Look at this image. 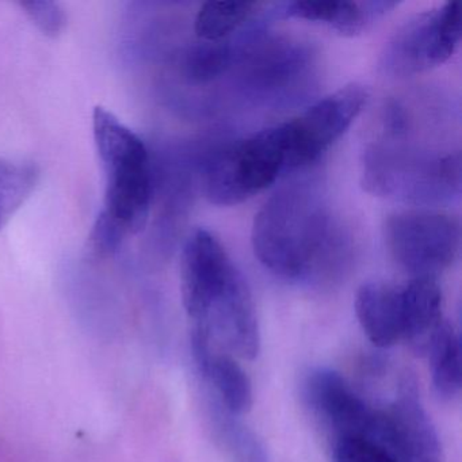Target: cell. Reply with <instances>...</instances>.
<instances>
[{
    "instance_id": "obj_1",
    "label": "cell",
    "mask_w": 462,
    "mask_h": 462,
    "mask_svg": "<svg viewBox=\"0 0 462 462\" xmlns=\"http://www.w3.org/2000/svg\"><path fill=\"white\" fill-rule=\"evenodd\" d=\"M253 245L266 269L291 281L328 274L343 251L320 194L308 185L288 186L267 199L254 220Z\"/></svg>"
},
{
    "instance_id": "obj_2",
    "label": "cell",
    "mask_w": 462,
    "mask_h": 462,
    "mask_svg": "<svg viewBox=\"0 0 462 462\" xmlns=\"http://www.w3.org/2000/svg\"><path fill=\"white\" fill-rule=\"evenodd\" d=\"M93 134L105 175L104 208L98 217L126 239L143 231L150 217L153 196L150 152L144 142L105 107L94 109Z\"/></svg>"
},
{
    "instance_id": "obj_3",
    "label": "cell",
    "mask_w": 462,
    "mask_h": 462,
    "mask_svg": "<svg viewBox=\"0 0 462 462\" xmlns=\"http://www.w3.org/2000/svg\"><path fill=\"white\" fill-rule=\"evenodd\" d=\"M362 183L369 193L415 204L450 201L461 193V153L374 144L365 152Z\"/></svg>"
},
{
    "instance_id": "obj_4",
    "label": "cell",
    "mask_w": 462,
    "mask_h": 462,
    "mask_svg": "<svg viewBox=\"0 0 462 462\" xmlns=\"http://www.w3.org/2000/svg\"><path fill=\"white\" fill-rule=\"evenodd\" d=\"M288 171L282 128L277 125L215 153L205 163L202 183L212 204L234 207L266 190Z\"/></svg>"
},
{
    "instance_id": "obj_5",
    "label": "cell",
    "mask_w": 462,
    "mask_h": 462,
    "mask_svg": "<svg viewBox=\"0 0 462 462\" xmlns=\"http://www.w3.org/2000/svg\"><path fill=\"white\" fill-rule=\"evenodd\" d=\"M389 254L412 278H434L456 261L461 243L459 223L435 210H402L385 223Z\"/></svg>"
},
{
    "instance_id": "obj_6",
    "label": "cell",
    "mask_w": 462,
    "mask_h": 462,
    "mask_svg": "<svg viewBox=\"0 0 462 462\" xmlns=\"http://www.w3.org/2000/svg\"><path fill=\"white\" fill-rule=\"evenodd\" d=\"M461 40L458 4H446L411 18L386 44L380 69L388 77L421 74L446 63Z\"/></svg>"
},
{
    "instance_id": "obj_7",
    "label": "cell",
    "mask_w": 462,
    "mask_h": 462,
    "mask_svg": "<svg viewBox=\"0 0 462 462\" xmlns=\"http://www.w3.org/2000/svg\"><path fill=\"white\" fill-rule=\"evenodd\" d=\"M367 101L362 86L351 85L310 106L289 123L281 124L289 170L318 161L358 117Z\"/></svg>"
},
{
    "instance_id": "obj_8",
    "label": "cell",
    "mask_w": 462,
    "mask_h": 462,
    "mask_svg": "<svg viewBox=\"0 0 462 462\" xmlns=\"http://www.w3.org/2000/svg\"><path fill=\"white\" fill-rule=\"evenodd\" d=\"M302 397L334 438L359 435L383 443L385 413L370 407L340 373L326 366L308 370L302 380Z\"/></svg>"
},
{
    "instance_id": "obj_9",
    "label": "cell",
    "mask_w": 462,
    "mask_h": 462,
    "mask_svg": "<svg viewBox=\"0 0 462 462\" xmlns=\"http://www.w3.org/2000/svg\"><path fill=\"white\" fill-rule=\"evenodd\" d=\"M239 270L221 243L205 229L186 239L180 256L183 304L191 320H201L212 300Z\"/></svg>"
},
{
    "instance_id": "obj_10",
    "label": "cell",
    "mask_w": 462,
    "mask_h": 462,
    "mask_svg": "<svg viewBox=\"0 0 462 462\" xmlns=\"http://www.w3.org/2000/svg\"><path fill=\"white\" fill-rule=\"evenodd\" d=\"M194 326L209 329L216 342L237 358L253 361L261 351V329L250 288L237 272L226 288L213 299L201 320Z\"/></svg>"
},
{
    "instance_id": "obj_11",
    "label": "cell",
    "mask_w": 462,
    "mask_h": 462,
    "mask_svg": "<svg viewBox=\"0 0 462 462\" xmlns=\"http://www.w3.org/2000/svg\"><path fill=\"white\" fill-rule=\"evenodd\" d=\"M237 48L235 66H239L243 88L253 94L277 93L293 83L310 64V53L300 42L267 40Z\"/></svg>"
},
{
    "instance_id": "obj_12",
    "label": "cell",
    "mask_w": 462,
    "mask_h": 462,
    "mask_svg": "<svg viewBox=\"0 0 462 462\" xmlns=\"http://www.w3.org/2000/svg\"><path fill=\"white\" fill-rule=\"evenodd\" d=\"M191 345L199 374L212 389L216 404L235 416L250 412L254 405L253 383L236 359L221 351L209 329L202 326H194Z\"/></svg>"
},
{
    "instance_id": "obj_13",
    "label": "cell",
    "mask_w": 462,
    "mask_h": 462,
    "mask_svg": "<svg viewBox=\"0 0 462 462\" xmlns=\"http://www.w3.org/2000/svg\"><path fill=\"white\" fill-rule=\"evenodd\" d=\"M356 313L372 345L388 348L402 340V286L367 282L356 297Z\"/></svg>"
},
{
    "instance_id": "obj_14",
    "label": "cell",
    "mask_w": 462,
    "mask_h": 462,
    "mask_svg": "<svg viewBox=\"0 0 462 462\" xmlns=\"http://www.w3.org/2000/svg\"><path fill=\"white\" fill-rule=\"evenodd\" d=\"M394 6L396 4L393 2L308 0L280 5L278 13L283 17L321 23L346 36H356Z\"/></svg>"
},
{
    "instance_id": "obj_15",
    "label": "cell",
    "mask_w": 462,
    "mask_h": 462,
    "mask_svg": "<svg viewBox=\"0 0 462 462\" xmlns=\"http://www.w3.org/2000/svg\"><path fill=\"white\" fill-rule=\"evenodd\" d=\"M402 340L426 353L442 324V291L434 278H412L402 286Z\"/></svg>"
},
{
    "instance_id": "obj_16",
    "label": "cell",
    "mask_w": 462,
    "mask_h": 462,
    "mask_svg": "<svg viewBox=\"0 0 462 462\" xmlns=\"http://www.w3.org/2000/svg\"><path fill=\"white\" fill-rule=\"evenodd\" d=\"M426 353L435 392L443 400L458 396L462 385L461 342L454 327L443 320L430 340Z\"/></svg>"
},
{
    "instance_id": "obj_17",
    "label": "cell",
    "mask_w": 462,
    "mask_h": 462,
    "mask_svg": "<svg viewBox=\"0 0 462 462\" xmlns=\"http://www.w3.org/2000/svg\"><path fill=\"white\" fill-rule=\"evenodd\" d=\"M210 420L216 440L234 462H272L269 451L258 435L231 415L220 405L213 402Z\"/></svg>"
},
{
    "instance_id": "obj_18",
    "label": "cell",
    "mask_w": 462,
    "mask_h": 462,
    "mask_svg": "<svg viewBox=\"0 0 462 462\" xmlns=\"http://www.w3.org/2000/svg\"><path fill=\"white\" fill-rule=\"evenodd\" d=\"M262 4L256 2H208L202 5L194 23L197 37L205 42H226L258 14Z\"/></svg>"
},
{
    "instance_id": "obj_19",
    "label": "cell",
    "mask_w": 462,
    "mask_h": 462,
    "mask_svg": "<svg viewBox=\"0 0 462 462\" xmlns=\"http://www.w3.org/2000/svg\"><path fill=\"white\" fill-rule=\"evenodd\" d=\"M39 180L36 164L0 158V229L31 199Z\"/></svg>"
},
{
    "instance_id": "obj_20",
    "label": "cell",
    "mask_w": 462,
    "mask_h": 462,
    "mask_svg": "<svg viewBox=\"0 0 462 462\" xmlns=\"http://www.w3.org/2000/svg\"><path fill=\"white\" fill-rule=\"evenodd\" d=\"M236 48L228 42H205L190 48L180 60L186 79L193 83L215 82L234 69Z\"/></svg>"
},
{
    "instance_id": "obj_21",
    "label": "cell",
    "mask_w": 462,
    "mask_h": 462,
    "mask_svg": "<svg viewBox=\"0 0 462 462\" xmlns=\"http://www.w3.org/2000/svg\"><path fill=\"white\" fill-rule=\"evenodd\" d=\"M332 462H402L383 443L359 435L334 438L331 446Z\"/></svg>"
},
{
    "instance_id": "obj_22",
    "label": "cell",
    "mask_w": 462,
    "mask_h": 462,
    "mask_svg": "<svg viewBox=\"0 0 462 462\" xmlns=\"http://www.w3.org/2000/svg\"><path fill=\"white\" fill-rule=\"evenodd\" d=\"M21 6L34 25L47 36H59L66 26V12L55 2H25Z\"/></svg>"
}]
</instances>
